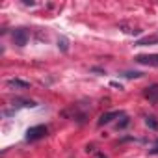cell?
Here are the masks:
<instances>
[{
	"mask_svg": "<svg viewBox=\"0 0 158 158\" xmlns=\"http://www.w3.org/2000/svg\"><path fill=\"white\" fill-rule=\"evenodd\" d=\"M48 134V128L45 125H37V127H32L26 130V141H35V139H41Z\"/></svg>",
	"mask_w": 158,
	"mask_h": 158,
	"instance_id": "6da1fadb",
	"label": "cell"
},
{
	"mask_svg": "<svg viewBox=\"0 0 158 158\" xmlns=\"http://www.w3.org/2000/svg\"><path fill=\"white\" fill-rule=\"evenodd\" d=\"M11 37H13V43L17 45V47H24L26 43H28V30L26 28H15L13 30V34H11Z\"/></svg>",
	"mask_w": 158,
	"mask_h": 158,
	"instance_id": "7a4b0ae2",
	"label": "cell"
},
{
	"mask_svg": "<svg viewBox=\"0 0 158 158\" xmlns=\"http://www.w3.org/2000/svg\"><path fill=\"white\" fill-rule=\"evenodd\" d=\"M134 60H136L138 63H141V65H152V67H158V54H149V56L139 54V56H136Z\"/></svg>",
	"mask_w": 158,
	"mask_h": 158,
	"instance_id": "3957f363",
	"label": "cell"
},
{
	"mask_svg": "<svg viewBox=\"0 0 158 158\" xmlns=\"http://www.w3.org/2000/svg\"><path fill=\"white\" fill-rule=\"evenodd\" d=\"M8 88H11V89H28L30 82H24V80H21V78H10Z\"/></svg>",
	"mask_w": 158,
	"mask_h": 158,
	"instance_id": "277c9868",
	"label": "cell"
},
{
	"mask_svg": "<svg viewBox=\"0 0 158 158\" xmlns=\"http://www.w3.org/2000/svg\"><path fill=\"white\" fill-rule=\"evenodd\" d=\"M115 117H119V112H108V114H102V115L99 117L97 125H99V127H104V125L112 123V121H114Z\"/></svg>",
	"mask_w": 158,
	"mask_h": 158,
	"instance_id": "5b68a950",
	"label": "cell"
},
{
	"mask_svg": "<svg viewBox=\"0 0 158 158\" xmlns=\"http://www.w3.org/2000/svg\"><path fill=\"white\" fill-rule=\"evenodd\" d=\"M145 97L149 99V101H158V86L154 84V86H151V88H147L145 89Z\"/></svg>",
	"mask_w": 158,
	"mask_h": 158,
	"instance_id": "8992f818",
	"label": "cell"
},
{
	"mask_svg": "<svg viewBox=\"0 0 158 158\" xmlns=\"http://www.w3.org/2000/svg\"><path fill=\"white\" fill-rule=\"evenodd\" d=\"M154 43H158V35H151V37H145V39H139L136 45H139V47H143V45H154Z\"/></svg>",
	"mask_w": 158,
	"mask_h": 158,
	"instance_id": "52a82bcc",
	"label": "cell"
},
{
	"mask_svg": "<svg viewBox=\"0 0 158 158\" xmlns=\"http://www.w3.org/2000/svg\"><path fill=\"white\" fill-rule=\"evenodd\" d=\"M145 125H147L149 128H152V130H158V121H156V117H152V115H147V117H145Z\"/></svg>",
	"mask_w": 158,
	"mask_h": 158,
	"instance_id": "ba28073f",
	"label": "cell"
},
{
	"mask_svg": "<svg viewBox=\"0 0 158 158\" xmlns=\"http://www.w3.org/2000/svg\"><path fill=\"white\" fill-rule=\"evenodd\" d=\"M15 104H17V106H26V108H28V106H30V108L35 106L34 101H24V99H17V101H13V106H15Z\"/></svg>",
	"mask_w": 158,
	"mask_h": 158,
	"instance_id": "9c48e42d",
	"label": "cell"
},
{
	"mask_svg": "<svg viewBox=\"0 0 158 158\" xmlns=\"http://www.w3.org/2000/svg\"><path fill=\"white\" fill-rule=\"evenodd\" d=\"M123 76H125V78H141L143 74H141V73H138V71H134V73H132V71H125V73H123Z\"/></svg>",
	"mask_w": 158,
	"mask_h": 158,
	"instance_id": "30bf717a",
	"label": "cell"
},
{
	"mask_svg": "<svg viewBox=\"0 0 158 158\" xmlns=\"http://www.w3.org/2000/svg\"><path fill=\"white\" fill-rule=\"evenodd\" d=\"M58 47H60V48H61L63 52H67V50H69V45H67V39H65V37H60V39H58Z\"/></svg>",
	"mask_w": 158,
	"mask_h": 158,
	"instance_id": "8fae6325",
	"label": "cell"
},
{
	"mask_svg": "<svg viewBox=\"0 0 158 158\" xmlns=\"http://www.w3.org/2000/svg\"><path fill=\"white\" fill-rule=\"evenodd\" d=\"M128 123H130V119L125 115V117H123V119L117 123V130H123V128H127V127H128Z\"/></svg>",
	"mask_w": 158,
	"mask_h": 158,
	"instance_id": "7c38bea8",
	"label": "cell"
},
{
	"mask_svg": "<svg viewBox=\"0 0 158 158\" xmlns=\"http://www.w3.org/2000/svg\"><path fill=\"white\" fill-rule=\"evenodd\" d=\"M149 152H151V154H158V141H156V145H154V147H152Z\"/></svg>",
	"mask_w": 158,
	"mask_h": 158,
	"instance_id": "4fadbf2b",
	"label": "cell"
}]
</instances>
